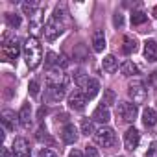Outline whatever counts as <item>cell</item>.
<instances>
[{
	"mask_svg": "<svg viewBox=\"0 0 157 157\" xmlns=\"http://www.w3.org/2000/svg\"><path fill=\"white\" fill-rule=\"evenodd\" d=\"M6 22L10 28H19L21 26V15H15V13H6Z\"/></svg>",
	"mask_w": 157,
	"mask_h": 157,
	"instance_id": "28",
	"label": "cell"
},
{
	"mask_svg": "<svg viewBox=\"0 0 157 157\" xmlns=\"http://www.w3.org/2000/svg\"><path fill=\"white\" fill-rule=\"evenodd\" d=\"M155 122H157V111L151 109V107H146V109L142 111V124H144L146 128H153Z\"/></svg>",
	"mask_w": 157,
	"mask_h": 157,
	"instance_id": "18",
	"label": "cell"
},
{
	"mask_svg": "<svg viewBox=\"0 0 157 157\" xmlns=\"http://www.w3.org/2000/svg\"><path fill=\"white\" fill-rule=\"evenodd\" d=\"M61 139H63L65 144H74L78 140V129H76V126L74 124H67L63 128V131H61Z\"/></svg>",
	"mask_w": 157,
	"mask_h": 157,
	"instance_id": "13",
	"label": "cell"
},
{
	"mask_svg": "<svg viewBox=\"0 0 157 157\" xmlns=\"http://www.w3.org/2000/svg\"><path fill=\"white\" fill-rule=\"evenodd\" d=\"M153 17H155V19H157V6H155V8H153Z\"/></svg>",
	"mask_w": 157,
	"mask_h": 157,
	"instance_id": "40",
	"label": "cell"
},
{
	"mask_svg": "<svg viewBox=\"0 0 157 157\" xmlns=\"http://www.w3.org/2000/svg\"><path fill=\"white\" fill-rule=\"evenodd\" d=\"M144 57L148 61H157V43L155 41H146L144 43Z\"/></svg>",
	"mask_w": 157,
	"mask_h": 157,
	"instance_id": "20",
	"label": "cell"
},
{
	"mask_svg": "<svg viewBox=\"0 0 157 157\" xmlns=\"http://www.w3.org/2000/svg\"><path fill=\"white\" fill-rule=\"evenodd\" d=\"M113 22H115V26H122V24H124V17H122L120 13H117L115 19H113Z\"/></svg>",
	"mask_w": 157,
	"mask_h": 157,
	"instance_id": "35",
	"label": "cell"
},
{
	"mask_svg": "<svg viewBox=\"0 0 157 157\" xmlns=\"http://www.w3.org/2000/svg\"><path fill=\"white\" fill-rule=\"evenodd\" d=\"M102 68H104L107 74H113V72L118 68V59H117L113 54L105 56V57H104V61H102Z\"/></svg>",
	"mask_w": 157,
	"mask_h": 157,
	"instance_id": "19",
	"label": "cell"
},
{
	"mask_svg": "<svg viewBox=\"0 0 157 157\" xmlns=\"http://www.w3.org/2000/svg\"><path fill=\"white\" fill-rule=\"evenodd\" d=\"M48 85H59V87H67L68 83V76L61 70V68H52L46 76Z\"/></svg>",
	"mask_w": 157,
	"mask_h": 157,
	"instance_id": "8",
	"label": "cell"
},
{
	"mask_svg": "<svg viewBox=\"0 0 157 157\" xmlns=\"http://www.w3.org/2000/svg\"><path fill=\"white\" fill-rule=\"evenodd\" d=\"M46 67L52 68V67H57L59 68V56L54 54V52H48L46 54Z\"/></svg>",
	"mask_w": 157,
	"mask_h": 157,
	"instance_id": "30",
	"label": "cell"
},
{
	"mask_svg": "<svg viewBox=\"0 0 157 157\" xmlns=\"http://www.w3.org/2000/svg\"><path fill=\"white\" fill-rule=\"evenodd\" d=\"M120 72H122L124 76H135V74H139V67H137L133 61H124V63L120 65Z\"/></svg>",
	"mask_w": 157,
	"mask_h": 157,
	"instance_id": "22",
	"label": "cell"
},
{
	"mask_svg": "<svg viewBox=\"0 0 157 157\" xmlns=\"http://www.w3.org/2000/svg\"><path fill=\"white\" fill-rule=\"evenodd\" d=\"M22 48H24V44H21V39L17 35H4V39H2V59L4 61H15Z\"/></svg>",
	"mask_w": 157,
	"mask_h": 157,
	"instance_id": "3",
	"label": "cell"
},
{
	"mask_svg": "<svg viewBox=\"0 0 157 157\" xmlns=\"http://www.w3.org/2000/svg\"><path fill=\"white\" fill-rule=\"evenodd\" d=\"M117 115L124 120V122H135L137 115H139V109L135 104L131 102H120L117 105Z\"/></svg>",
	"mask_w": 157,
	"mask_h": 157,
	"instance_id": "6",
	"label": "cell"
},
{
	"mask_svg": "<svg viewBox=\"0 0 157 157\" xmlns=\"http://www.w3.org/2000/svg\"><path fill=\"white\" fill-rule=\"evenodd\" d=\"M19 124L22 128H26V129L32 126V109H30L28 104H24L22 109H21V113H19Z\"/></svg>",
	"mask_w": 157,
	"mask_h": 157,
	"instance_id": "16",
	"label": "cell"
},
{
	"mask_svg": "<svg viewBox=\"0 0 157 157\" xmlns=\"http://www.w3.org/2000/svg\"><path fill=\"white\" fill-rule=\"evenodd\" d=\"M85 105H87V96L83 93L76 91V93H72L68 96V107L70 109H74V111H83Z\"/></svg>",
	"mask_w": 157,
	"mask_h": 157,
	"instance_id": "11",
	"label": "cell"
},
{
	"mask_svg": "<svg viewBox=\"0 0 157 157\" xmlns=\"http://www.w3.org/2000/svg\"><path fill=\"white\" fill-rule=\"evenodd\" d=\"M0 157H15L13 151L10 148H2V151H0Z\"/></svg>",
	"mask_w": 157,
	"mask_h": 157,
	"instance_id": "36",
	"label": "cell"
},
{
	"mask_svg": "<svg viewBox=\"0 0 157 157\" xmlns=\"http://www.w3.org/2000/svg\"><path fill=\"white\" fill-rule=\"evenodd\" d=\"M139 142H140V131H139L137 128H129V129L124 133V146H126V150L133 151V150L139 146Z\"/></svg>",
	"mask_w": 157,
	"mask_h": 157,
	"instance_id": "9",
	"label": "cell"
},
{
	"mask_svg": "<svg viewBox=\"0 0 157 157\" xmlns=\"http://www.w3.org/2000/svg\"><path fill=\"white\" fill-rule=\"evenodd\" d=\"M89 80H91V78H87V74H85L83 68H80V70H76V72H74V82H76L78 87H85Z\"/></svg>",
	"mask_w": 157,
	"mask_h": 157,
	"instance_id": "23",
	"label": "cell"
},
{
	"mask_svg": "<svg viewBox=\"0 0 157 157\" xmlns=\"http://www.w3.org/2000/svg\"><path fill=\"white\" fill-rule=\"evenodd\" d=\"M128 94H129V98L133 100L135 105L137 104H144L146 98H148V91H146V87H144V83L140 80H133L128 85Z\"/></svg>",
	"mask_w": 157,
	"mask_h": 157,
	"instance_id": "4",
	"label": "cell"
},
{
	"mask_svg": "<svg viewBox=\"0 0 157 157\" xmlns=\"http://www.w3.org/2000/svg\"><path fill=\"white\" fill-rule=\"evenodd\" d=\"M28 89H30V94H32V96H37V94H39V83H37L35 80H32V82H30Z\"/></svg>",
	"mask_w": 157,
	"mask_h": 157,
	"instance_id": "32",
	"label": "cell"
},
{
	"mask_svg": "<svg viewBox=\"0 0 157 157\" xmlns=\"http://www.w3.org/2000/svg\"><path fill=\"white\" fill-rule=\"evenodd\" d=\"M85 157H100L98 148H94V146L87 144V146H85Z\"/></svg>",
	"mask_w": 157,
	"mask_h": 157,
	"instance_id": "31",
	"label": "cell"
},
{
	"mask_svg": "<svg viewBox=\"0 0 157 157\" xmlns=\"http://www.w3.org/2000/svg\"><path fill=\"white\" fill-rule=\"evenodd\" d=\"M22 52H24V59H26L28 68L33 70V68H37L41 65V61H43V48H41V43H39L37 37H28L24 41Z\"/></svg>",
	"mask_w": 157,
	"mask_h": 157,
	"instance_id": "2",
	"label": "cell"
},
{
	"mask_svg": "<svg viewBox=\"0 0 157 157\" xmlns=\"http://www.w3.org/2000/svg\"><path fill=\"white\" fill-rule=\"evenodd\" d=\"M65 15H67L65 8H63V6H57V8L54 10V15L46 21L43 32H44V37H46L48 41H56V39L63 33V30H65V26H63Z\"/></svg>",
	"mask_w": 157,
	"mask_h": 157,
	"instance_id": "1",
	"label": "cell"
},
{
	"mask_svg": "<svg viewBox=\"0 0 157 157\" xmlns=\"http://www.w3.org/2000/svg\"><path fill=\"white\" fill-rule=\"evenodd\" d=\"M148 21V15L144 13V11H133L131 13V24L133 26H140V24H144Z\"/></svg>",
	"mask_w": 157,
	"mask_h": 157,
	"instance_id": "26",
	"label": "cell"
},
{
	"mask_svg": "<svg viewBox=\"0 0 157 157\" xmlns=\"http://www.w3.org/2000/svg\"><path fill=\"white\" fill-rule=\"evenodd\" d=\"M35 139L39 140V142H46V144H54V139L48 135V131H46V128H39L37 129V133H35Z\"/></svg>",
	"mask_w": 157,
	"mask_h": 157,
	"instance_id": "25",
	"label": "cell"
},
{
	"mask_svg": "<svg viewBox=\"0 0 157 157\" xmlns=\"http://www.w3.org/2000/svg\"><path fill=\"white\" fill-rule=\"evenodd\" d=\"M93 137H94V142L104 148H111L117 142V133L111 128H100V129H96V133Z\"/></svg>",
	"mask_w": 157,
	"mask_h": 157,
	"instance_id": "5",
	"label": "cell"
},
{
	"mask_svg": "<svg viewBox=\"0 0 157 157\" xmlns=\"http://www.w3.org/2000/svg\"><path fill=\"white\" fill-rule=\"evenodd\" d=\"M115 102H117V94H115V91H113V89H105V91H104V100H102V105L109 107V105H113Z\"/></svg>",
	"mask_w": 157,
	"mask_h": 157,
	"instance_id": "27",
	"label": "cell"
},
{
	"mask_svg": "<svg viewBox=\"0 0 157 157\" xmlns=\"http://www.w3.org/2000/svg\"><path fill=\"white\" fill-rule=\"evenodd\" d=\"M43 115H46V107H44V105H43V107L39 109V113H37V118L41 120V118H43Z\"/></svg>",
	"mask_w": 157,
	"mask_h": 157,
	"instance_id": "39",
	"label": "cell"
},
{
	"mask_svg": "<svg viewBox=\"0 0 157 157\" xmlns=\"http://www.w3.org/2000/svg\"><path fill=\"white\" fill-rule=\"evenodd\" d=\"M37 10H39V4H37V2H24V4H22V11H24L28 17H32Z\"/></svg>",
	"mask_w": 157,
	"mask_h": 157,
	"instance_id": "29",
	"label": "cell"
},
{
	"mask_svg": "<svg viewBox=\"0 0 157 157\" xmlns=\"http://www.w3.org/2000/svg\"><path fill=\"white\" fill-rule=\"evenodd\" d=\"M91 43H93V50L94 52H104V48H105V35H104V32L102 30H96L93 33Z\"/></svg>",
	"mask_w": 157,
	"mask_h": 157,
	"instance_id": "15",
	"label": "cell"
},
{
	"mask_svg": "<svg viewBox=\"0 0 157 157\" xmlns=\"http://www.w3.org/2000/svg\"><path fill=\"white\" fill-rule=\"evenodd\" d=\"M109 118H111L109 107H105V105H102V104L93 111V120H94V122H102V124H105V122H109Z\"/></svg>",
	"mask_w": 157,
	"mask_h": 157,
	"instance_id": "14",
	"label": "cell"
},
{
	"mask_svg": "<svg viewBox=\"0 0 157 157\" xmlns=\"http://www.w3.org/2000/svg\"><path fill=\"white\" fill-rule=\"evenodd\" d=\"M82 133L83 135H94L96 133V128H94V120H89V118H83L82 120Z\"/></svg>",
	"mask_w": 157,
	"mask_h": 157,
	"instance_id": "24",
	"label": "cell"
},
{
	"mask_svg": "<svg viewBox=\"0 0 157 157\" xmlns=\"http://www.w3.org/2000/svg\"><path fill=\"white\" fill-rule=\"evenodd\" d=\"M85 91H83V94L87 96V100H93L96 94H98V91H100V82L98 80H93V78H91V80L87 82V85L83 87Z\"/></svg>",
	"mask_w": 157,
	"mask_h": 157,
	"instance_id": "17",
	"label": "cell"
},
{
	"mask_svg": "<svg viewBox=\"0 0 157 157\" xmlns=\"http://www.w3.org/2000/svg\"><path fill=\"white\" fill-rule=\"evenodd\" d=\"M39 157H57V153L52 151V150H48V148H43V150L39 151Z\"/></svg>",
	"mask_w": 157,
	"mask_h": 157,
	"instance_id": "34",
	"label": "cell"
},
{
	"mask_svg": "<svg viewBox=\"0 0 157 157\" xmlns=\"http://www.w3.org/2000/svg\"><path fill=\"white\" fill-rule=\"evenodd\" d=\"M122 43H124V46H122V50L126 52V54H133V52H137V41L131 37V35H124V39H122Z\"/></svg>",
	"mask_w": 157,
	"mask_h": 157,
	"instance_id": "21",
	"label": "cell"
},
{
	"mask_svg": "<svg viewBox=\"0 0 157 157\" xmlns=\"http://www.w3.org/2000/svg\"><path fill=\"white\" fill-rule=\"evenodd\" d=\"M17 122H19V115H15V111H11V109H4L2 111V124H4L6 129L13 131Z\"/></svg>",
	"mask_w": 157,
	"mask_h": 157,
	"instance_id": "12",
	"label": "cell"
},
{
	"mask_svg": "<svg viewBox=\"0 0 157 157\" xmlns=\"http://www.w3.org/2000/svg\"><path fill=\"white\" fill-rule=\"evenodd\" d=\"M144 157H157V140L150 144V148H148V151H146Z\"/></svg>",
	"mask_w": 157,
	"mask_h": 157,
	"instance_id": "33",
	"label": "cell"
},
{
	"mask_svg": "<svg viewBox=\"0 0 157 157\" xmlns=\"http://www.w3.org/2000/svg\"><path fill=\"white\" fill-rule=\"evenodd\" d=\"M68 157H85V155H83V151H80V150H72V151L68 153Z\"/></svg>",
	"mask_w": 157,
	"mask_h": 157,
	"instance_id": "38",
	"label": "cell"
},
{
	"mask_svg": "<svg viewBox=\"0 0 157 157\" xmlns=\"http://www.w3.org/2000/svg\"><path fill=\"white\" fill-rule=\"evenodd\" d=\"M150 83H151L153 87H157V70L151 72V76H150Z\"/></svg>",
	"mask_w": 157,
	"mask_h": 157,
	"instance_id": "37",
	"label": "cell"
},
{
	"mask_svg": "<svg viewBox=\"0 0 157 157\" xmlns=\"http://www.w3.org/2000/svg\"><path fill=\"white\" fill-rule=\"evenodd\" d=\"M120 157H122V155H120Z\"/></svg>",
	"mask_w": 157,
	"mask_h": 157,
	"instance_id": "41",
	"label": "cell"
},
{
	"mask_svg": "<svg viewBox=\"0 0 157 157\" xmlns=\"http://www.w3.org/2000/svg\"><path fill=\"white\" fill-rule=\"evenodd\" d=\"M67 94V89L65 87H59V85H48L46 87V93H44V100L48 104H59Z\"/></svg>",
	"mask_w": 157,
	"mask_h": 157,
	"instance_id": "7",
	"label": "cell"
},
{
	"mask_svg": "<svg viewBox=\"0 0 157 157\" xmlns=\"http://www.w3.org/2000/svg\"><path fill=\"white\" fill-rule=\"evenodd\" d=\"M11 151L15 157H30V144L24 137H17L13 140V146H11Z\"/></svg>",
	"mask_w": 157,
	"mask_h": 157,
	"instance_id": "10",
	"label": "cell"
}]
</instances>
